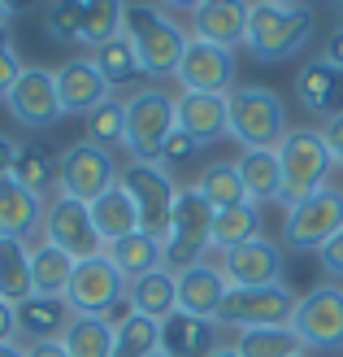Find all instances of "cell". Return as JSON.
I'll use <instances>...</instances> for the list:
<instances>
[{"label":"cell","instance_id":"e0dca14e","mask_svg":"<svg viewBox=\"0 0 343 357\" xmlns=\"http://www.w3.org/2000/svg\"><path fill=\"white\" fill-rule=\"evenodd\" d=\"M57 96H61V114L87 118L113 96V87L104 83V75L92 61V52H87V57H70L65 66H57Z\"/></svg>","mask_w":343,"mask_h":357},{"label":"cell","instance_id":"ac0fdd59","mask_svg":"<svg viewBox=\"0 0 343 357\" xmlns=\"http://www.w3.org/2000/svg\"><path fill=\"white\" fill-rule=\"evenodd\" d=\"M44 205L35 192H26L13 178H0V240H17V244H40L44 240Z\"/></svg>","mask_w":343,"mask_h":357},{"label":"cell","instance_id":"ba28073f","mask_svg":"<svg viewBox=\"0 0 343 357\" xmlns=\"http://www.w3.org/2000/svg\"><path fill=\"white\" fill-rule=\"evenodd\" d=\"M166 257H170V271H187V266L213 257V205L200 196L196 183L178 192L170 240H166Z\"/></svg>","mask_w":343,"mask_h":357},{"label":"cell","instance_id":"52a82bcc","mask_svg":"<svg viewBox=\"0 0 343 357\" xmlns=\"http://www.w3.org/2000/svg\"><path fill=\"white\" fill-rule=\"evenodd\" d=\"M296 292L278 283V288H226L222 296V310L213 323L230 327L234 335L239 331H261V327H292V314H296Z\"/></svg>","mask_w":343,"mask_h":357},{"label":"cell","instance_id":"681fc988","mask_svg":"<svg viewBox=\"0 0 343 357\" xmlns=\"http://www.w3.org/2000/svg\"><path fill=\"white\" fill-rule=\"evenodd\" d=\"M0 357H26V344H0Z\"/></svg>","mask_w":343,"mask_h":357},{"label":"cell","instance_id":"30bf717a","mask_svg":"<svg viewBox=\"0 0 343 357\" xmlns=\"http://www.w3.org/2000/svg\"><path fill=\"white\" fill-rule=\"evenodd\" d=\"M339 231H343V188H321L317 196L287 209L282 248H292V253H317Z\"/></svg>","mask_w":343,"mask_h":357},{"label":"cell","instance_id":"603a6c76","mask_svg":"<svg viewBox=\"0 0 343 357\" xmlns=\"http://www.w3.org/2000/svg\"><path fill=\"white\" fill-rule=\"evenodd\" d=\"M213 349H222V327L213 318L196 314H170L161 323V353L170 357H213Z\"/></svg>","mask_w":343,"mask_h":357},{"label":"cell","instance_id":"e575fe53","mask_svg":"<svg viewBox=\"0 0 343 357\" xmlns=\"http://www.w3.org/2000/svg\"><path fill=\"white\" fill-rule=\"evenodd\" d=\"M122 31H126V5H118V0H83V35H79V44H87L96 52L104 44H113Z\"/></svg>","mask_w":343,"mask_h":357},{"label":"cell","instance_id":"836d02e7","mask_svg":"<svg viewBox=\"0 0 343 357\" xmlns=\"http://www.w3.org/2000/svg\"><path fill=\"white\" fill-rule=\"evenodd\" d=\"M161 353V323L126 310L113 318V357H152Z\"/></svg>","mask_w":343,"mask_h":357},{"label":"cell","instance_id":"5bb4252c","mask_svg":"<svg viewBox=\"0 0 343 357\" xmlns=\"http://www.w3.org/2000/svg\"><path fill=\"white\" fill-rule=\"evenodd\" d=\"M239 79V61H234L230 48L191 40L183 52V66H178V87L183 92H205V96H230Z\"/></svg>","mask_w":343,"mask_h":357},{"label":"cell","instance_id":"d6986e66","mask_svg":"<svg viewBox=\"0 0 343 357\" xmlns=\"http://www.w3.org/2000/svg\"><path fill=\"white\" fill-rule=\"evenodd\" d=\"M191 9V40L218 44V48H239L248 35V5L244 0H200Z\"/></svg>","mask_w":343,"mask_h":357},{"label":"cell","instance_id":"4dcf8cb0","mask_svg":"<svg viewBox=\"0 0 343 357\" xmlns=\"http://www.w3.org/2000/svg\"><path fill=\"white\" fill-rule=\"evenodd\" d=\"M9 178L22 183L26 192H35L40 201H52V196H57V157L48 149H40V144H22Z\"/></svg>","mask_w":343,"mask_h":357},{"label":"cell","instance_id":"f1b7e54d","mask_svg":"<svg viewBox=\"0 0 343 357\" xmlns=\"http://www.w3.org/2000/svg\"><path fill=\"white\" fill-rule=\"evenodd\" d=\"M265 236V218H261V205H234L213 213V253H230L239 244H252Z\"/></svg>","mask_w":343,"mask_h":357},{"label":"cell","instance_id":"1f68e13d","mask_svg":"<svg viewBox=\"0 0 343 357\" xmlns=\"http://www.w3.org/2000/svg\"><path fill=\"white\" fill-rule=\"evenodd\" d=\"M196 188H200V196L213 205V213L248 205V188H244V174L234 162H209L200 170V178H196Z\"/></svg>","mask_w":343,"mask_h":357},{"label":"cell","instance_id":"816d5d0a","mask_svg":"<svg viewBox=\"0 0 343 357\" xmlns=\"http://www.w3.org/2000/svg\"><path fill=\"white\" fill-rule=\"evenodd\" d=\"M213 357H239V353H234V344H222V349H213Z\"/></svg>","mask_w":343,"mask_h":357},{"label":"cell","instance_id":"8fae6325","mask_svg":"<svg viewBox=\"0 0 343 357\" xmlns=\"http://www.w3.org/2000/svg\"><path fill=\"white\" fill-rule=\"evenodd\" d=\"M44 244L61 248L74 261H92V257H104V240L92 222V205L83 201H70V196H52L44 205Z\"/></svg>","mask_w":343,"mask_h":357},{"label":"cell","instance_id":"3957f363","mask_svg":"<svg viewBox=\"0 0 343 357\" xmlns=\"http://www.w3.org/2000/svg\"><path fill=\"white\" fill-rule=\"evenodd\" d=\"M126 40L135 44L139 66L148 79H178V66H183L191 35L152 5H126Z\"/></svg>","mask_w":343,"mask_h":357},{"label":"cell","instance_id":"9c48e42d","mask_svg":"<svg viewBox=\"0 0 343 357\" xmlns=\"http://www.w3.org/2000/svg\"><path fill=\"white\" fill-rule=\"evenodd\" d=\"M131 296V283L122 279V271L109 261V257H92V261H79L74 266V279H70V310L74 318H109L126 305Z\"/></svg>","mask_w":343,"mask_h":357},{"label":"cell","instance_id":"f5cc1de1","mask_svg":"<svg viewBox=\"0 0 343 357\" xmlns=\"http://www.w3.org/2000/svg\"><path fill=\"white\" fill-rule=\"evenodd\" d=\"M152 357H170V353H152Z\"/></svg>","mask_w":343,"mask_h":357},{"label":"cell","instance_id":"7c38bea8","mask_svg":"<svg viewBox=\"0 0 343 357\" xmlns=\"http://www.w3.org/2000/svg\"><path fill=\"white\" fill-rule=\"evenodd\" d=\"M118 174L122 170L113 162V153H100V149L87 144V139L70 144L57 157V192L70 196V201H83V205H92L96 196L118 188Z\"/></svg>","mask_w":343,"mask_h":357},{"label":"cell","instance_id":"74e56055","mask_svg":"<svg viewBox=\"0 0 343 357\" xmlns=\"http://www.w3.org/2000/svg\"><path fill=\"white\" fill-rule=\"evenodd\" d=\"M83 131H87L83 139H87L92 149H100V153L126 149V105H122L118 96H109L96 114L83 118Z\"/></svg>","mask_w":343,"mask_h":357},{"label":"cell","instance_id":"cb8c5ba5","mask_svg":"<svg viewBox=\"0 0 343 357\" xmlns=\"http://www.w3.org/2000/svg\"><path fill=\"white\" fill-rule=\"evenodd\" d=\"M74 323V310H70L65 296H26L17 305V331H22L26 344H48V340H61L65 327Z\"/></svg>","mask_w":343,"mask_h":357},{"label":"cell","instance_id":"4316f807","mask_svg":"<svg viewBox=\"0 0 343 357\" xmlns=\"http://www.w3.org/2000/svg\"><path fill=\"white\" fill-rule=\"evenodd\" d=\"M104 257H109L118 271H122L126 283H135V279H143V275L161 271V266H170L166 244L152 240V236H143V231H135V236H126V240L109 244V248H104Z\"/></svg>","mask_w":343,"mask_h":357},{"label":"cell","instance_id":"44dd1931","mask_svg":"<svg viewBox=\"0 0 343 357\" xmlns=\"http://www.w3.org/2000/svg\"><path fill=\"white\" fill-rule=\"evenodd\" d=\"M178 109V131H187L200 144L230 135V100L226 96H205V92H178L174 96Z\"/></svg>","mask_w":343,"mask_h":357},{"label":"cell","instance_id":"d4e9b609","mask_svg":"<svg viewBox=\"0 0 343 357\" xmlns=\"http://www.w3.org/2000/svg\"><path fill=\"white\" fill-rule=\"evenodd\" d=\"M126 310L152 318V323H166L170 314H178V271L161 266V271L135 279L131 283V296H126Z\"/></svg>","mask_w":343,"mask_h":357},{"label":"cell","instance_id":"c3c4849f","mask_svg":"<svg viewBox=\"0 0 343 357\" xmlns=\"http://www.w3.org/2000/svg\"><path fill=\"white\" fill-rule=\"evenodd\" d=\"M26 357H70L61 340H48V344H26Z\"/></svg>","mask_w":343,"mask_h":357},{"label":"cell","instance_id":"f546056e","mask_svg":"<svg viewBox=\"0 0 343 357\" xmlns=\"http://www.w3.org/2000/svg\"><path fill=\"white\" fill-rule=\"evenodd\" d=\"M74 257L61 253V248H52V244H35L31 248V283H35V292L40 296H65L70 292V279H74Z\"/></svg>","mask_w":343,"mask_h":357},{"label":"cell","instance_id":"4fadbf2b","mask_svg":"<svg viewBox=\"0 0 343 357\" xmlns=\"http://www.w3.org/2000/svg\"><path fill=\"white\" fill-rule=\"evenodd\" d=\"M292 331L304 340L309 353H343V288L326 283L296 301Z\"/></svg>","mask_w":343,"mask_h":357},{"label":"cell","instance_id":"ee69618b","mask_svg":"<svg viewBox=\"0 0 343 357\" xmlns=\"http://www.w3.org/2000/svg\"><path fill=\"white\" fill-rule=\"evenodd\" d=\"M17 340H22V331H17V305L0 301V344H17Z\"/></svg>","mask_w":343,"mask_h":357},{"label":"cell","instance_id":"7dc6e473","mask_svg":"<svg viewBox=\"0 0 343 357\" xmlns=\"http://www.w3.org/2000/svg\"><path fill=\"white\" fill-rule=\"evenodd\" d=\"M321 57H326L330 66H339V70H343V26H339V31H330V40L321 44Z\"/></svg>","mask_w":343,"mask_h":357},{"label":"cell","instance_id":"f35d334b","mask_svg":"<svg viewBox=\"0 0 343 357\" xmlns=\"http://www.w3.org/2000/svg\"><path fill=\"white\" fill-rule=\"evenodd\" d=\"M61 344L70 357H113V323L109 318H74Z\"/></svg>","mask_w":343,"mask_h":357},{"label":"cell","instance_id":"f907efd6","mask_svg":"<svg viewBox=\"0 0 343 357\" xmlns=\"http://www.w3.org/2000/svg\"><path fill=\"white\" fill-rule=\"evenodd\" d=\"M13 9H17V5H9V0H0V31H5V22L13 17Z\"/></svg>","mask_w":343,"mask_h":357},{"label":"cell","instance_id":"ab89813d","mask_svg":"<svg viewBox=\"0 0 343 357\" xmlns=\"http://www.w3.org/2000/svg\"><path fill=\"white\" fill-rule=\"evenodd\" d=\"M44 35L57 44H74L83 35V0H61L44 9Z\"/></svg>","mask_w":343,"mask_h":357},{"label":"cell","instance_id":"277c9868","mask_svg":"<svg viewBox=\"0 0 343 357\" xmlns=\"http://www.w3.org/2000/svg\"><path fill=\"white\" fill-rule=\"evenodd\" d=\"M118 183L126 188V196L135 201L139 213V231L166 244L170 240V222H174V205H178V188L166 162H126Z\"/></svg>","mask_w":343,"mask_h":357},{"label":"cell","instance_id":"7a4b0ae2","mask_svg":"<svg viewBox=\"0 0 343 357\" xmlns=\"http://www.w3.org/2000/svg\"><path fill=\"white\" fill-rule=\"evenodd\" d=\"M278 162H282V209H292L300 201L317 196L321 188H330V170L335 157L321 127H292L287 139L278 144Z\"/></svg>","mask_w":343,"mask_h":357},{"label":"cell","instance_id":"b9f144b4","mask_svg":"<svg viewBox=\"0 0 343 357\" xmlns=\"http://www.w3.org/2000/svg\"><path fill=\"white\" fill-rule=\"evenodd\" d=\"M317 266H321V275H326L335 288L343 283V231H339L335 240H326V244L317 248Z\"/></svg>","mask_w":343,"mask_h":357},{"label":"cell","instance_id":"d6a6232c","mask_svg":"<svg viewBox=\"0 0 343 357\" xmlns=\"http://www.w3.org/2000/svg\"><path fill=\"white\" fill-rule=\"evenodd\" d=\"M26 296H35V283H31V244L0 240V301L22 305Z\"/></svg>","mask_w":343,"mask_h":357},{"label":"cell","instance_id":"bcb514c9","mask_svg":"<svg viewBox=\"0 0 343 357\" xmlns=\"http://www.w3.org/2000/svg\"><path fill=\"white\" fill-rule=\"evenodd\" d=\"M17 149H22V144H17L13 135H5V131H0V178H9V174H13V162H17Z\"/></svg>","mask_w":343,"mask_h":357},{"label":"cell","instance_id":"d590c367","mask_svg":"<svg viewBox=\"0 0 343 357\" xmlns=\"http://www.w3.org/2000/svg\"><path fill=\"white\" fill-rule=\"evenodd\" d=\"M239 357H309L304 340L292 327H261V331H239L234 335Z\"/></svg>","mask_w":343,"mask_h":357},{"label":"cell","instance_id":"6da1fadb","mask_svg":"<svg viewBox=\"0 0 343 357\" xmlns=\"http://www.w3.org/2000/svg\"><path fill=\"white\" fill-rule=\"evenodd\" d=\"M317 31V13L300 0H261V5H248V35L244 48L265 66L292 61L309 48Z\"/></svg>","mask_w":343,"mask_h":357},{"label":"cell","instance_id":"8d00e7d4","mask_svg":"<svg viewBox=\"0 0 343 357\" xmlns=\"http://www.w3.org/2000/svg\"><path fill=\"white\" fill-rule=\"evenodd\" d=\"M92 61H96V70L104 75V83L113 87H131V83H139L143 79V66H139V52H135V44L126 40V31L118 35L113 44H104V48H96L92 52Z\"/></svg>","mask_w":343,"mask_h":357},{"label":"cell","instance_id":"7bdbcfd3","mask_svg":"<svg viewBox=\"0 0 343 357\" xmlns=\"http://www.w3.org/2000/svg\"><path fill=\"white\" fill-rule=\"evenodd\" d=\"M200 149H205L200 139H191L187 131H178V127H174V135L166 139V149H161V162H166V166H178V162H187V157H196Z\"/></svg>","mask_w":343,"mask_h":357},{"label":"cell","instance_id":"60d3db41","mask_svg":"<svg viewBox=\"0 0 343 357\" xmlns=\"http://www.w3.org/2000/svg\"><path fill=\"white\" fill-rule=\"evenodd\" d=\"M22 70H26V61L17 57V44L9 40V31H0V100H9L13 83L22 79Z\"/></svg>","mask_w":343,"mask_h":357},{"label":"cell","instance_id":"f6af8a7d","mask_svg":"<svg viewBox=\"0 0 343 357\" xmlns=\"http://www.w3.org/2000/svg\"><path fill=\"white\" fill-rule=\"evenodd\" d=\"M321 135H326V144H330L335 166H343V114L330 118V122H321Z\"/></svg>","mask_w":343,"mask_h":357},{"label":"cell","instance_id":"8992f818","mask_svg":"<svg viewBox=\"0 0 343 357\" xmlns=\"http://www.w3.org/2000/svg\"><path fill=\"white\" fill-rule=\"evenodd\" d=\"M230 100V135L244 144V153L252 149H274L287 139V109L282 96L269 92V87H234L226 96Z\"/></svg>","mask_w":343,"mask_h":357},{"label":"cell","instance_id":"484cf974","mask_svg":"<svg viewBox=\"0 0 343 357\" xmlns=\"http://www.w3.org/2000/svg\"><path fill=\"white\" fill-rule=\"evenodd\" d=\"M234 166L244 174V188H248L252 205H278L282 201V162H278L274 149H252Z\"/></svg>","mask_w":343,"mask_h":357},{"label":"cell","instance_id":"2e32d148","mask_svg":"<svg viewBox=\"0 0 343 357\" xmlns=\"http://www.w3.org/2000/svg\"><path fill=\"white\" fill-rule=\"evenodd\" d=\"M218 266L230 288H278L287 283V257H282V244L274 240H252L239 244L230 253H218Z\"/></svg>","mask_w":343,"mask_h":357},{"label":"cell","instance_id":"9a60e30c","mask_svg":"<svg viewBox=\"0 0 343 357\" xmlns=\"http://www.w3.org/2000/svg\"><path fill=\"white\" fill-rule=\"evenodd\" d=\"M9 114L17 127H31V131H44L52 127L61 114V96H57V70H48V66H26L22 70V79L13 83V92H9Z\"/></svg>","mask_w":343,"mask_h":357},{"label":"cell","instance_id":"7402d4cb","mask_svg":"<svg viewBox=\"0 0 343 357\" xmlns=\"http://www.w3.org/2000/svg\"><path fill=\"white\" fill-rule=\"evenodd\" d=\"M226 288L230 283L218 261H196L187 271H178V310L196 318H218Z\"/></svg>","mask_w":343,"mask_h":357},{"label":"cell","instance_id":"83f0119b","mask_svg":"<svg viewBox=\"0 0 343 357\" xmlns=\"http://www.w3.org/2000/svg\"><path fill=\"white\" fill-rule=\"evenodd\" d=\"M92 222H96V231H100L104 248H109V244H118V240H126V236H135V231H139L135 201L126 196V188H122V183H118V188H109L104 196H96V201H92Z\"/></svg>","mask_w":343,"mask_h":357},{"label":"cell","instance_id":"5b68a950","mask_svg":"<svg viewBox=\"0 0 343 357\" xmlns=\"http://www.w3.org/2000/svg\"><path fill=\"white\" fill-rule=\"evenodd\" d=\"M122 105H126V153H131V162H161V149L178 127L174 96L152 83V87H135Z\"/></svg>","mask_w":343,"mask_h":357},{"label":"cell","instance_id":"ffe728a7","mask_svg":"<svg viewBox=\"0 0 343 357\" xmlns=\"http://www.w3.org/2000/svg\"><path fill=\"white\" fill-rule=\"evenodd\" d=\"M296 100L304 114H317L321 122L339 118L343 114V70L330 66L326 57L304 61L296 75Z\"/></svg>","mask_w":343,"mask_h":357}]
</instances>
